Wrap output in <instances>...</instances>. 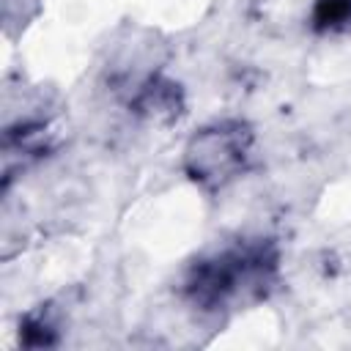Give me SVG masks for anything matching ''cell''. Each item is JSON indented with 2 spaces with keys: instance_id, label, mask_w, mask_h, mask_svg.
<instances>
[{
  "instance_id": "1",
  "label": "cell",
  "mask_w": 351,
  "mask_h": 351,
  "mask_svg": "<svg viewBox=\"0 0 351 351\" xmlns=\"http://www.w3.org/2000/svg\"><path fill=\"white\" fill-rule=\"evenodd\" d=\"M277 274V244L271 239H244L197 258L181 280V296L203 313L233 310L266 299Z\"/></svg>"
},
{
  "instance_id": "2",
  "label": "cell",
  "mask_w": 351,
  "mask_h": 351,
  "mask_svg": "<svg viewBox=\"0 0 351 351\" xmlns=\"http://www.w3.org/2000/svg\"><path fill=\"white\" fill-rule=\"evenodd\" d=\"M252 143L255 132L244 121L203 126L184 148V173L203 189H222L250 167Z\"/></svg>"
},
{
  "instance_id": "3",
  "label": "cell",
  "mask_w": 351,
  "mask_h": 351,
  "mask_svg": "<svg viewBox=\"0 0 351 351\" xmlns=\"http://www.w3.org/2000/svg\"><path fill=\"white\" fill-rule=\"evenodd\" d=\"M129 107H132V112H137L143 118L162 121V118H176L181 112L184 96H181V88L173 80L151 77L137 88V93L132 96Z\"/></svg>"
},
{
  "instance_id": "4",
  "label": "cell",
  "mask_w": 351,
  "mask_h": 351,
  "mask_svg": "<svg viewBox=\"0 0 351 351\" xmlns=\"http://www.w3.org/2000/svg\"><path fill=\"white\" fill-rule=\"evenodd\" d=\"M19 343L27 348H49L58 343V324L49 307L41 304L38 310L25 315V321L19 324Z\"/></svg>"
},
{
  "instance_id": "5",
  "label": "cell",
  "mask_w": 351,
  "mask_h": 351,
  "mask_svg": "<svg viewBox=\"0 0 351 351\" xmlns=\"http://www.w3.org/2000/svg\"><path fill=\"white\" fill-rule=\"evenodd\" d=\"M351 22V0H318L313 8L315 30H335Z\"/></svg>"
}]
</instances>
